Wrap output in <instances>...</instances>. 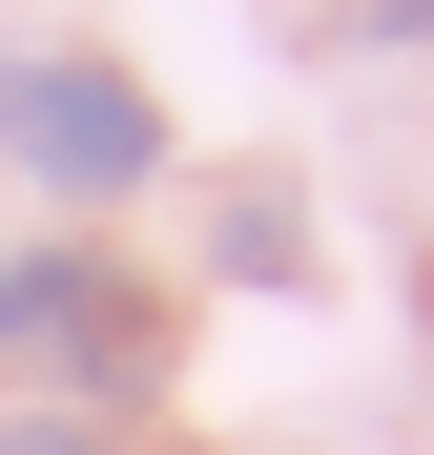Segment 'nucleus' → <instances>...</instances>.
Segmentation results:
<instances>
[{"label":"nucleus","instance_id":"1","mask_svg":"<svg viewBox=\"0 0 434 455\" xmlns=\"http://www.w3.org/2000/svg\"><path fill=\"white\" fill-rule=\"evenodd\" d=\"M0 145L62 187V207H124L145 166H166V104H145V62H0Z\"/></svg>","mask_w":434,"mask_h":455},{"label":"nucleus","instance_id":"4","mask_svg":"<svg viewBox=\"0 0 434 455\" xmlns=\"http://www.w3.org/2000/svg\"><path fill=\"white\" fill-rule=\"evenodd\" d=\"M0 455H104V435H83V414H21V435H0Z\"/></svg>","mask_w":434,"mask_h":455},{"label":"nucleus","instance_id":"2","mask_svg":"<svg viewBox=\"0 0 434 455\" xmlns=\"http://www.w3.org/2000/svg\"><path fill=\"white\" fill-rule=\"evenodd\" d=\"M0 352H21L62 414H104V394H145V372H166V311H145L104 249H42V269H0Z\"/></svg>","mask_w":434,"mask_h":455},{"label":"nucleus","instance_id":"3","mask_svg":"<svg viewBox=\"0 0 434 455\" xmlns=\"http://www.w3.org/2000/svg\"><path fill=\"white\" fill-rule=\"evenodd\" d=\"M331 21H351V42H434V0H331Z\"/></svg>","mask_w":434,"mask_h":455}]
</instances>
